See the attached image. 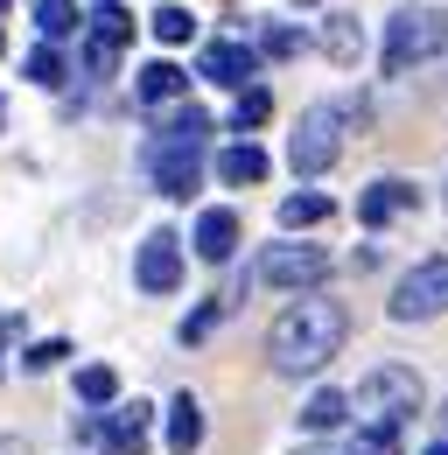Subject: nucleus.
<instances>
[{"mask_svg": "<svg viewBox=\"0 0 448 455\" xmlns=\"http://www.w3.org/2000/svg\"><path fill=\"white\" fill-rule=\"evenodd\" d=\"M77 399H84V406H112V399H119V371H112V364H84V371H77Z\"/></svg>", "mask_w": 448, "mask_h": 455, "instance_id": "b1692460", "label": "nucleus"}, {"mask_svg": "<svg viewBox=\"0 0 448 455\" xmlns=\"http://www.w3.org/2000/svg\"><path fill=\"white\" fill-rule=\"evenodd\" d=\"M175 281H182V238L175 231H148L140 252H133V287L140 294H168Z\"/></svg>", "mask_w": 448, "mask_h": 455, "instance_id": "1a4fd4ad", "label": "nucleus"}, {"mask_svg": "<svg viewBox=\"0 0 448 455\" xmlns=\"http://www.w3.org/2000/svg\"><path fill=\"white\" fill-rule=\"evenodd\" d=\"M343 330H350L343 301H330V294H301V301H287V308H280L274 330H267V364H274L280 379L323 371L336 350H343Z\"/></svg>", "mask_w": 448, "mask_h": 455, "instance_id": "f257e3e1", "label": "nucleus"}, {"mask_svg": "<svg viewBox=\"0 0 448 455\" xmlns=\"http://www.w3.org/2000/svg\"><path fill=\"white\" fill-rule=\"evenodd\" d=\"M0 126H7V106H0Z\"/></svg>", "mask_w": 448, "mask_h": 455, "instance_id": "f704fd0d", "label": "nucleus"}, {"mask_svg": "<svg viewBox=\"0 0 448 455\" xmlns=\"http://www.w3.org/2000/svg\"><path fill=\"white\" fill-rule=\"evenodd\" d=\"M323 218H330V196H323V189H294V196L280 204V225H287V231L323 225Z\"/></svg>", "mask_w": 448, "mask_h": 455, "instance_id": "6ab92c4d", "label": "nucleus"}, {"mask_svg": "<svg viewBox=\"0 0 448 455\" xmlns=\"http://www.w3.org/2000/svg\"><path fill=\"white\" fill-rule=\"evenodd\" d=\"M70 357V343L50 337V343H36V350H21V371H50V364H63Z\"/></svg>", "mask_w": 448, "mask_h": 455, "instance_id": "cd10ccee", "label": "nucleus"}, {"mask_svg": "<svg viewBox=\"0 0 448 455\" xmlns=\"http://www.w3.org/2000/svg\"><path fill=\"white\" fill-rule=\"evenodd\" d=\"M218 315H224V301H218V294H211V301H204V308H196V315L182 323V343H204V337H211V330H218Z\"/></svg>", "mask_w": 448, "mask_h": 455, "instance_id": "bb28decb", "label": "nucleus"}, {"mask_svg": "<svg viewBox=\"0 0 448 455\" xmlns=\"http://www.w3.org/2000/svg\"><path fill=\"white\" fill-rule=\"evenodd\" d=\"M442 442H448V406H442Z\"/></svg>", "mask_w": 448, "mask_h": 455, "instance_id": "2f4dec72", "label": "nucleus"}, {"mask_svg": "<svg viewBox=\"0 0 448 455\" xmlns=\"http://www.w3.org/2000/svg\"><path fill=\"white\" fill-rule=\"evenodd\" d=\"M420 455H448V442H435V449H420Z\"/></svg>", "mask_w": 448, "mask_h": 455, "instance_id": "7c9ffc66", "label": "nucleus"}, {"mask_svg": "<svg viewBox=\"0 0 448 455\" xmlns=\"http://www.w3.org/2000/svg\"><path fill=\"white\" fill-rule=\"evenodd\" d=\"M7 7H14V0H0V14H7Z\"/></svg>", "mask_w": 448, "mask_h": 455, "instance_id": "72a5a7b5", "label": "nucleus"}, {"mask_svg": "<svg viewBox=\"0 0 448 455\" xmlns=\"http://www.w3.org/2000/svg\"><path fill=\"white\" fill-rule=\"evenodd\" d=\"M301 455H336V449H301Z\"/></svg>", "mask_w": 448, "mask_h": 455, "instance_id": "473e14b6", "label": "nucleus"}, {"mask_svg": "<svg viewBox=\"0 0 448 455\" xmlns=\"http://www.w3.org/2000/svg\"><path fill=\"white\" fill-rule=\"evenodd\" d=\"M413 204H420V189H413V182H399V175H386V182H372V189H364V196H357V225H392V218H399V211H413Z\"/></svg>", "mask_w": 448, "mask_h": 455, "instance_id": "f8f14e48", "label": "nucleus"}, {"mask_svg": "<svg viewBox=\"0 0 448 455\" xmlns=\"http://www.w3.org/2000/svg\"><path fill=\"white\" fill-rule=\"evenodd\" d=\"M336 455H399V435H357L350 449H336Z\"/></svg>", "mask_w": 448, "mask_h": 455, "instance_id": "c85d7f7f", "label": "nucleus"}, {"mask_svg": "<svg viewBox=\"0 0 448 455\" xmlns=\"http://www.w3.org/2000/svg\"><path fill=\"white\" fill-rule=\"evenodd\" d=\"M148 28H155V43H168V50H182V43L196 36V14L168 0V7H155V21H148Z\"/></svg>", "mask_w": 448, "mask_h": 455, "instance_id": "aec40b11", "label": "nucleus"}, {"mask_svg": "<svg viewBox=\"0 0 448 455\" xmlns=\"http://www.w3.org/2000/svg\"><path fill=\"white\" fill-rule=\"evenodd\" d=\"M343 406L357 413L364 435H399V427L420 413V371H406V364H379V371H364L357 393H343Z\"/></svg>", "mask_w": 448, "mask_h": 455, "instance_id": "f03ea898", "label": "nucleus"}, {"mask_svg": "<svg viewBox=\"0 0 448 455\" xmlns=\"http://www.w3.org/2000/svg\"><path fill=\"white\" fill-rule=\"evenodd\" d=\"M323 274H330V252H323V245H308V238H280V245L260 252V267H252V281L287 287V294H316Z\"/></svg>", "mask_w": 448, "mask_h": 455, "instance_id": "20e7f679", "label": "nucleus"}, {"mask_svg": "<svg viewBox=\"0 0 448 455\" xmlns=\"http://www.w3.org/2000/svg\"><path fill=\"white\" fill-rule=\"evenodd\" d=\"M231 252H238V218H231V211H204V218H196V259L224 267Z\"/></svg>", "mask_w": 448, "mask_h": 455, "instance_id": "2eb2a0df", "label": "nucleus"}, {"mask_svg": "<svg viewBox=\"0 0 448 455\" xmlns=\"http://www.w3.org/2000/svg\"><path fill=\"white\" fill-rule=\"evenodd\" d=\"M0 455H28V442H0Z\"/></svg>", "mask_w": 448, "mask_h": 455, "instance_id": "c756f323", "label": "nucleus"}, {"mask_svg": "<svg viewBox=\"0 0 448 455\" xmlns=\"http://www.w3.org/2000/svg\"><path fill=\"white\" fill-rule=\"evenodd\" d=\"M260 50H267V57H301V50H308V36H301V28H287V21H274V28L260 36Z\"/></svg>", "mask_w": 448, "mask_h": 455, "instance_id": "a878e982", "label": "nucleus"}, {"mask_svg": "<svg viewBox=\"0 0 448 455\" xmlns=\"http://www.w3.org/2000/svg\"><path fill=\"white\" fill-rule=\"evenodd\" d=\"M148 175L162 196H189L204 182V140H155L148 148Z\"/></svg>", "mask_w": 448, "mask_h": 455, "instance_id": "6e6552de", "label": "nucleus"}, {"mask_svg": "<svg viewBox=\"0 0 448 455\" xmlns=\"http://www.w3.org/2000/svg\"><path fill=\"white\" fill-rule=\"evenodd\" d=\"M267 113H274V92H267V84H245V92H238V106H231V126L252 140V126H267Z\"/></svg>", "mask_w": 448, "mask_h": 455, "instance_id": "412c9836", "label": "nucleus"}, {"mask_svg": "<svg viewBox=\"0 0 448 455\" xmlns=\"http://www.w3.org/2000/svg\"><path fill=\"white\" fill-rule=\"evenodd\" d=\"M84 28H92V36H84V70L106 77L112 57L133 43V7H126V0H92V7H84Z\"/></svg>", "mask_w": 448, "mask_h": 455, "instance_id": "0eeeda50", "label": "nucleus"}, {"mask_svg": "<svg viewBox=\"0 0 448 455\" xmlns=\"http://www.w3.org/2000/svg\"><path fill=\"white\" fill-rule=\"evenodd\" d=\"M323 50H330L336 63H357V50H364V28H357V14H330V28H323Z\"/></svg>", "mask_w": 448, "mask_h": 455, "instance_id": "a211bd4d", "label": "nucleus"}, {"mask_svg": "<svg viewBox=\"0 0 448 455\" xmlns=\"http://www.w3.org/2000/svg\"><path fill=\"white\" fill-rule=\"evenodd\" d=\"M336 155H343V106H308L301 126H294V140H287V162L301 182H316V175L336 169Z\"/></svg>", "mask_w": 448, "mask_h": 455, "instance_id": "7ed1b4c3", "label": "nucleus"}, {"mask_svg": "<svg viewBox=\"0 0 448 455\" xmlns=\"http://www.w3.org/2000/svg\"><path fill=\"white\" fill-rule=\"evenodd\" d=\"M386 315L392 323H435V315H448V259H420L406 281L392 287Z\"/></svg>", "mask_w": 448, "mask_h": 455, "instance_id": "39448f33", "label": "nucleus"}, {"mask_svg": "<svg viewBox=\"0 0 448 455\" xmlns=\"http://www.w3.org/2000/svg\"><path fill=\"white\" fill-rule=\"evenodd\" d=\"M196 442H204V406L182 393L175 406H168V449H175V455H196Z\"/></svg>", "mask_w": 448, "mask_h": 455, "instance_id": "dca6fc26", "label": "nucleus"}, {"mask_svg": "<svg viewBox=\"0 0 448 455\" xmlns=\"http://www.w3.org/2000/svg\"><path fill=\"white\" fill-rule=\"evenodd\" d=\"M148 435H155V406L148 399H126V406H112V420H99V455H140L148 449Z\"/></svg>", "mask_w": 448, "mask_h": 455, "instance_id": "9d476101", "label": "nucleus"}, {"mask_svg": "<svg viewBox=\"0 0 448 455\" xmlns=\"http://www.w3.org/2000/svg\"><path fill=\"white\" fill-rule=\"evenodd\" d=\"M204 133H211V113H204V106H175V113L155 119L148 148H155V140H204Z\"/></svg>", "mask_w": 448, "mask_h": 455, "instance_id": "f3484780", "label": "nucleus"}, {"mask_svg": "<svg viewBox=\"0 0 448 455\" xmlns=\"http://www.w3.org/2000/svg\"><path fill=\"white\" fill-rule=\"evenodd\" d=\"M182 92H189V70H182V63H168V57L148 63V70L133 77V99H140V106H175Z\"/></svg>", "mask_w": 448, "mask_h": 455, "instance_id": "4468645a", "label": "nucleus"}, {"mask_svg": "<svg viewBox=\"0 0 448 455\" xmlns=\"http://www.w3.org/2000/svg\"><path fill=\"white\" fill-rule=\"evenodd\" d=\"M211 175L231 182V189H252V182H267V148L260 140H238V148H224L218 162H211Z\"/></svg>", "mask_w": 448, "mask_h": 455, "instance_id": "ddd939ff", "label": "nucleus"}, {"mask_svg": "<svg viewBox=\"0 0 448 455\" xmlns=\"http://www.w3.org/2000/svg\"><path fill=\"white\" fill-rule=\"evenodd\" d=\"M343 420H350L343 393H316L308 406H301V427H308V435H330V427H343Z\"/></svg>", "mask_w": 448, "mask_h": 455, "instance_id": "5701e85b", "label": "nucleus"}, {"mask_svg": "<svg viewBox=\"0 0 448 455\" xmlns=\"http://www.w3.org/2000/svg\"><path fill=\"white\" fill-rule=\"evenodd\" d=\"M21 70H28V84H43V92H56V84H63V57H56V43H36Z\"/></svg>", "mask_w": 448, "mask_h": 455, "instance_id": "393cba45", "label": "nucleus"}, {"mask_svg": "<svg viewBox=\"0 0 448 455\" xmlns=\"http://www.w3.org/2000/svg\"><path fill=\"white\" fill-rule=\"evenodd\" d=\"M196 70H204L211 84H231V92H245V84L260 77V50H252V43H238V36H224V43H211V50L196 57Z\"/></svg>", "mask_w": 448, "mask_h": 455, "instance_id": "9b49d317", "label": "nucleus"}, {"mask_svg": "<svg viewBox=\"0 0 448 455\" xmlns=\"http://www.w3.org/2000/svg\"><path fill=\"white\" fill-rule=\"evenodd\" d=\"M448 43V14H392L386 21V70H413Z\"/></svg>", "mask_w": 448, "mask_h": 455, "instance_id": "423d86ee", "label": "nucleus"}, {"mask_svg": "<svg viewBox=\"0 0 448 455\" xmlns=\"http://www.w3.org/2000/svg\"><path fill=\"white\" fill-rule=\"evenodd\" d=\"M77 21H84V7H77V0H36V28H43V43L70 36Z\"/></svg>", "mask_w": 448, "mask_h": 455, "instance_id": "4be33fe9", "label": "nucleus"}]
</instances>
